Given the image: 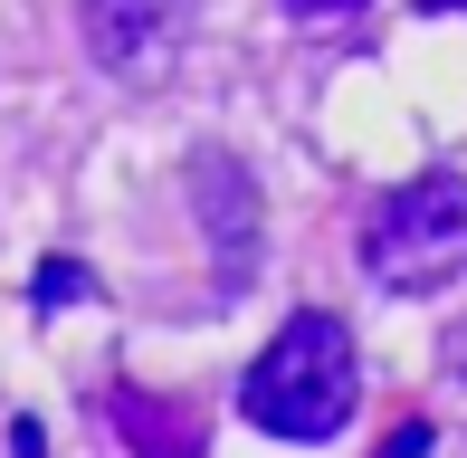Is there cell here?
<instances>
[{"label":"cell","instance_id":"obj_1","mask_svg":"<svg viewBox=\"0 0 467 458\" xmlns=\"http://www.w3.org/2000/svg\"><path fill=\"white\" fill-rule=\"evenodd\" d=\"M353 401H363V353H353V325L325 316V306L286 316L277 344L239 382L248 430H267V440H334L353 421Z\"/></svg>","mask_w":467,"mask_h":458},{"label":"cell","instance_id":"obj_2","mask_svg":"<svg viewBox=\"0 0 467 458\" xmlns=\"http://www.w3.org/2000/svg\"><path fill=\"white\" fill-rule=\"evenodd\" d=\"M363 267L391 297H439L467 277V172H420L363 229Z\"/></svg>","mask_w":467,"mask_h":458},{"label":"cell","instance_id":"obj_3","mask_svg":"<svg viewBox=\"0 0 467 458\" xmlns=\"http://www.w3.org/2000/svg\"><path fill=\"white\" fill-rule=\"evenodd\" d=\"M77 29H87L96 68L115 77H162L182 57V29H191V0H77Z\"/></svg>","mask_w":467,"mask_h":458},{"label":"cell","instance_id":"obj_4","mask_svg":"<svg viewBox=\"0 0 467 458\" xmlns=\"http://www.w3.org/2000/svg\"><path fill=\"white\" fill-rule=\"evenodd\" d=\"M191 211H201L210 248H220V286H248L258 277V182H248L239 153H191Z\"/></svg>","mask_w":467,"mask_h":458},{"label":"cell","instance_id":"obj_5","mask_svg":"<svg viewBox=\"0 0 467 458\" xmlns=\"http://www.w3.org/2000/svg\"><path fill=\"white\" fill-rule=\"evenodd\" d=\"M29 297L48 306V316H57V306H87V297H96V277H87V267H77V258H48V267H38V277H29Z\"/></svg>","mask_w":467,"mask_h":458},{"label":"cell","instance_id":"obj_6","mask_svg":"<svg viewBox=\"0 0 467 458\" xmlns=\"http://www.w3.org/2000/svg\"><path fill=\"white\" fill-rule=\"evenodd\" d=\"M115 421H124V430H134V440H153V458H191V440H182V430H172V421H162V411H153V401H115Z\"/></svg>","mask_w":467,"mask_h":458},{"label":"cell","instance_id":"obj_7","mask_svg":"<svg viewBox=\"0 0 467 458\" xmlns=\"http://www.w3.org/2000/svg\"><path fill=\"white\" fill-rule=\"evenodd\" d=\"M296 29H344V19H363V0H286Z\"/></svg>","mask_w":467,"mask_h":458},{"label":"cell","instance_id":"obj_8","mask_svg":"<svg viewBox=\"0 0 467 458\" xmlns=\"http://www.w3.org/2000/svg\"><path fill=\"white\" fill-rule=\"evenodd\" d=\"M372 458H430V421H391Z\"/></svg>","mask_w":467,"mask_h":458},{"label":"cell","instance_id":"obj_9","mask_svg":"<svg viewBox=\"0 0 467 458\" xmlns=\"http://www.w3.org/2000/svg\"><path fill=\"white\" fill-rule=\"evenodd\" d=\"M420 10H467V0H420Z\"/></svg>","mask_w":467,"mask_h":458}]
</instances>
